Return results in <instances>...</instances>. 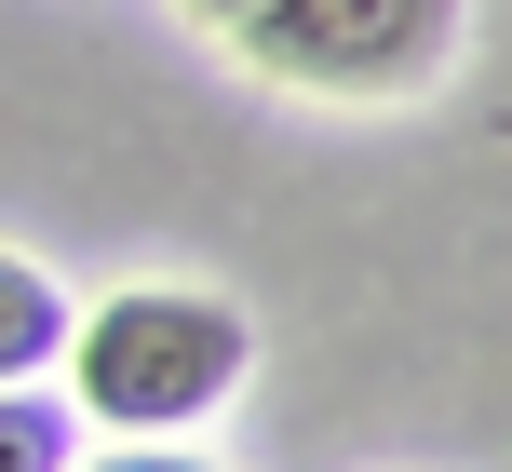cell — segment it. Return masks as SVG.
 Wrapping results in <instances>:
<instances>
[{"label": "cell", "mask_w": 512, "mask_h": 472, "mask_svg": "<svg viewBox=\"0 0 512 472\" xmlns=\"http://www.w3.org/2000/svg\"><path fill=\"white\" fill-rule=\"evenodd\" d=\"M243 365H256V324L216 284H122L108 311L68 324V405L108 419V432H135V446L216 419L243 392Z\"/></svg>", "instance_id": "6da1fadb"}, {"label": "cell", "mask_w": 512, "mask_h": 472, "mask_svg": "<svg viewBox=\"0 0 512 472\" xmlns=\"http://www.w3.org/2000/svg\"><path fill=\"white\" fill-rule=\"evenodd\" d=\"M230 41L283 95H418L459 54V0H256Z\"/></svg>", "instance_id": "7a4b0ae2"}, {"label": "cell", "mask_w": 512, "mask_h": 472, "mask_svg": "<svg viewBox=\"0 0 512 472\" xmlns=\"http://www.w3.org/2000/svg\"><path fill=\"white\" fill-rule=\"evenodd\" d=\"M68 284H54L41 257H0V392L14 378H41V365H68Z\"/></svg>", "instance_id": "3957f363"}, {"label": "cell", "mask_w": 512, "mask_h": 472, "mask_svg": "<svg viewBox=\"0 0 512 472\" xmlns=\"http://www.w3.org/2000/svg\"><path fill=\"white\" fill-rule=\"evenodd\" d=\"M81 459V405H54V392H0V472H68Z\"/></svg>", "instance_id": "277c9868"}, {"label": "cell", "mask_w": 512, "mask_h": 472, "mask_svg": "<svg viewBox=\"0 0 512 472\" xmlns=\"http://www.w3.org/2000/svg\"><path fill=\"white\" fill-rule=\"evenodd\" d=\"M68 472H216V459H189L176 432H149V446H108V459H68Z\"/></svg>", "instance_id": "5b68a950"}, {"label": "cell", "mask_w": 512, "mask_h": 472, "mask_svg": "<svg viewBox=\"0 0 512 472\" xmlns=\"http://www.w3.org/2000/svg\"><path fill=\"white\" fill-rule=\"evenodd\" d=\"M176 14H203V27H243V14H256V0H176Z\"/></svg>", "instance_id": "8992f818"}]
</instances>
